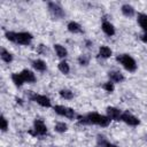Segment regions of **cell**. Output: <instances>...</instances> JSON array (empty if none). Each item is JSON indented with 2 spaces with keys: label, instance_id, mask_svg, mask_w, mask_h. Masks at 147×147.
Here are the masks:
<instances>
[{
  "label": "cell",
  "instance_id": "24",
  "mask_svg": "<svg viewBox=\"0 0 147 147\" xmlns=\"http://www.w3.org/2000/svg\"><path fill=\"white\" fill-rule=\"evenodd\" d=\"M77 61H78L79 65H82V67H87V65L90 64V56H88L87 54H82V55L78 56Z\"/></svg>",
  "mask_w": 147,
  "mask_h": 147
},
{
  "label": "cell",
  "instance_id": "8",
  "mask_svg": "<svg viewBox=\"0 0 147 147\" xmlns=\"http://www.w3.org/2000/svg\"><path fill=\"white\" fill-rule=\"evenodd\" d=\"M122 122H124L126 125L129 126H138L140 124V119L134 116L133 114L129 113V111H123L122 113V118H121Z\"/></svg>",
  "mask_w": 147,
  "mask_h": 147
},
{
  "label": "cell",
  "instance_id": "18",
  "mask_svg": "<svg viewBox=\"0 0 147 147\" xmlns=\"http://www.w3.org/2000/svg\"><path fill=\"white\" fill-rule=\"evenodd\" d=\"M137 21L140 28L144 30V32H147V14L138 13L137 14Z\"/></svg>",
  "mask_w": 147,
  "mask_h": 147
},
{
  "label": "cell",
  "instance_id": "14",
  "mask_svg": "<svg viewBox=\"0 0 147 147\" xmlns=\"http://www.w3.org/2000/svg\"><path fill=\"white\" fill-rule=\"evenodd\" d=\"M111 55H113V51L110 49V47H108V46H106V45H101V46L99 47V51H98V56H99V57L107 60V59H109Z\"/></svg>",
  "mask_w": 147,
  "mask_h": 147
},
{
  "label": "cell",
  "instance_id": "22",
  "mask_svg": "<svg viewBox=\"0 0 147 147\" xmlns=\"http://www.w3.org/2000/svg\"><path fill=\"white\" fill-rule=\"evenodd\" d=\"M59 94L64 100H71V99H74V92L71 90H69V88H61L59 91Z\"/></svg>",
  "mask_w": 147,
  "mask_h": 147
},
{
  "label": "cell",
  "instance_id": "11",
  "mask_svg": "<svg viewBox=\"0 0 147 147\" xmlns=\"http://www.w3.org/2000/svg\"><path fill=\"white\" fill-rule=\"evenodd\" d=\"M21 76L24 80V83H28V84H33L36 80H37V77L34 75V72L30 69H23L21 72Z\"/></svg>",
  "mask_w": 147,
  "mask_h": 147
},
{
  "label": "cell",
  "instance_id": "21",
  "mask_svg": "<svg viewBox=\"0 0 147 147\" xmlns=\"http://www.w3.org/2000/svg\"><path fill=\"white\" fill-rule=\"evenodd\" d=\"M57 69H59V71H60L61 74H63V75H68V74L70 72V65H69V63H68L65 60H62V61L59 62Z\"/></svg>",
  "mask_w": 147,
  "mask_h": 147
},
{
  "label": "cell",
  "instance_id": "6",
  "mask_svg": "<svg viewBox=\"0 0 147 147\" xmlns=\"http://www.w3.org/2000/svg\"><path fill=\"white\" fill-rule=\"evenodd\" d=\"M48 132V129L45 124V122L40 118H36L33 121V127H32V131H30V133L32 136H39V137H44L46 136Z\"/></svg>",
  "mask_w": 147,
  "mask_h": 147
},
{
  "label": "cell",
  "instance_id": "17",
  "mask_svg": "<svg viewBox=\"0 0 147 147\" xmlns=\"http://www.w3.org/2000/svg\"><path fill=\"white\" fill-rule=\"evenodd\" d=\"M31 64H32L33 69L37 70V71H39V72H44V71L47 70V64H46V62H45L44 60H41V59H36V60H33Z\"/></svg>",
  "mask_w": 147,
  "mask_h": 147
},
{
  "label": "cell",
  "instance_id": "4",
  "mask_svg": "<svg viewBox=\"0 0 147 147\" xmlns=\"http://www.w3.org/2000/svg\"><path fill=\"white\" fill-rule=\"evenodd\" d=\"M29 92V99L36 103H38L40 107H44V108H51L52 107V101L48 96L44 95V94H37V93H33L32 91H28Z\"/></svg>",
  "mask_w": 147,
  "mask_h": 147
},
{
  "label": "cell",
  "instance_id": "23",
  "mask_svg": "<svg viewBox=\"0 0 147 147\" xmlns=\"http://www.w3.org/2000/svg\"><path fill=\"white\" fill-rule=\"evenodd\" d=\"M54 131L57 133H64L68 131V124L64 122H57L54 125Z\"/></svg>",
  "mask_w": 147,
  "mask_h": 147
},
{
  "label": "cell",
  "instance_id": "27",
  "mask_svg": "<svg viewBox=\"0 0 147 147\" xmlns=\"http://www.w3.org/2000/svg\"><path fill=\"white\" fill-rule=\"evenodd\" d=\"M102 88H103L106 92H108V93H113V92L115 91V85H114L113 82L108 80V82H106V83L102 84Z\"/></svg>",
  "mask_w": 147,
  "mask_h": 147
},
{
  "label": "cell",
  "instance_id": "13",
  "mask_svg": "<svg viewBox=\"0 0 147 147\" xmlns=\"http://www.w3.org/2000/svg\"><path fill=\"white\" fill-rule=\"evenodd\" d=\"M121 11H122V14H123L125 17H127V18H131V17H133V16L136 15V9H134V7L131 6V5H129V3L122 5Z\"/></svg>",
  "mask_w": 147,
  "mask_h": 147
},
{
  "label": "cell",
  "instance_id": "32",
  "mask_svg": "<svg viewBox=\"0 0 147 147\" xmlns=\"http://www.w3.org/2000/svg\"><path fill=\"white\" fill-rule=\"evenodd\" d=\"M51 147H59V146H51Z\"/></svg>",
  "mask_w": 147,
  "mask_h": 147
},
{
  "label": "cell",
  "instance_id": "2",
  "mask_svg": "<svg viewBox=\"0 0 147 147\" xmlns=\"http://www.w3.org/2000/svg\"><path fill=\"white\" fill-rule=\"evenodd\" d=\"M116 61L129 72H134L138 68V64L136 62V60L130 55V54H118L116 56Z\"/></svg>",
  "mask_w": 147,
  "mask_h": 147
},
{
  "label": "cell",
  "instance_id": "20",
  "mask_svg": "<svg viewBox=\"0 0 147 147\" xmlns=\"http://www.w3.org/2000/svg\"><path fill=\"white\" fill-rule=\"evenodd\" d=\"M11 82L14 83V85H15L16 87H22V86L25 84L20 72H14V74H11Z\"/></svg>",
  "mask_w": 147,
  "mask_h": 147
},
{
  "label": "cell",
  "instance_id": "1",
  "mask_svg": "<svg viewBox=\"0 0 147 147\" xmlns=\"http://www.w3.org/2000/svg\"><path fill=\"white\" fill-rule=\"evenodd\" d=\"M76 119L80 125H98L100 127H107L111 122L107 115H101L95 111L87 113L86 115H77Z\"/></svg>",
  "mask_w": 147,
  "mask_h": 147
},
{
  "label": "cell",
  "instance_id": "25",
  "mask_svg": "<svg viewBox=\"0 0 147 147\" xmlns=\"http://www.w3.org/2000/svg\"><path fill=\"white\" fill-rule=\"evenodd\" d=\"M8 127H9V122H8V119H7L3 115H1V117H0V129H1V131H2V132H6V131L8 130Z\"/></svg>",
  "mask_w": 147,
  "mask_h": 147
},
{
  "label": "cell",
  "instance_id": "30",
  "mask_svg": "<svg viewBox=\"0 0 147 147\" xmlns=\"http://www.w3.org/2000/svg\"><path fill=\"white\" fill-rule=\"evenodd\" d=\"M92 46H93V42L90 41V40H86V47H87V48H91Z\"/></svg>",
  "mask_w": 147,
  "mask_h": 147
},
{
  "label": "cell",
  "instance_id": "10",
  "mask_svg": "<svg viewBox=\"0 0 147 147\" xmlns=\"http://www.w3.org/2000/svg\"><path fill=\"white\" fill-rule=\"evenodd\" d=\"M108 78H109V80L110 82H113L114 84L115 83H123L124 80H125V77H124V75L119 71V70H110V71H108Z\"/></svg>",
  "mask_w": 147,
  "mask_h": 147
},
{
  "label": "cell",
  "instance_id": "29",
  "mask_svg": "<svg viewBox=\"0 0 147 147\" xmlns=\"http://www.w3.org/2000/svg\"><path fill=\"white\" fill-rule=\"evenodd\" d=\"M140 40L144 42V44H147V32H142L140 34Z\"/></svg>",
  "mask_w": 147,
  "mask_h": 147
},
{
  "label": "cell",
  "instance_id": "12",
  "mask_svg": "<svg viewBox=\"0 0 147 147\" xmlns=\"http://www.w3.org/2000/svg\"><path fill=\"white\" fill-rule=\"evenodd\" d=\"M101 30L103 31L105 34L109 36V37H113L115 33H116V30H115V26L113 23H110L109 21H102L101 23Z\"/></svg>",
  "mask_w": 147,
  "mask_h": 147
},
{
  "label": "cell",
  "instance_id": "3",
  "mask_svg": "<svg viewBox=\"0 0 147 147\" xmlns=\"http://www.w3.org/2000/svg\"><path fill=\"white\" fill-rule=\"evenodd\" d=\"M53 110L59 116L65 117L68 119H76L77 118L76 111L70 107H67V106H63V105H55V106H53Z\"/></svg>",
  "mask_w": 147,
  "mask_h": 147
},
{
  "label": "cell",
  "instance_id": "16",
  "mask_svg": "<svg viewBox=\"0 0 147 147\" xmlns=\"http://www.w3.org/2000/svg\"><path fill=\"white\" fill-rule=\"evenodd\" d=\"M54 51H55L56 56L62 59V60L68 56V49L61 44H54Z\"/></svg>",
  "mask_w": 147,
  "mask_h": 147
},
{
  "label": "cell",
  "instance_id": "5",
  "mask_svg": "<svg viewBox=\"0 0 147 147\" xmlns=\"http://www.w3.org/2000/svg\"><path fill=\"white\" fill-rule=\"evenodd\" d=\"M47 8H48L49 14H51L54 18H56V20H61V18H63V17L65 16L64 9H63V8L61 7V5L57 3V2H54V1L47 2Z\"/></svg>",
  "mask_w": 147,
  "mask_h": 147
},
{
  "label": "cell",
  "instance_id": "7",
  "mask_svg": "<svg viewBox=\"0 0 147 147\" xmlns=\"http://www.w3.org/2000/svg\"><path fill=\"white\" fill-rule=\"evenodd\" d=\"M33 40V34L28 31H21L15 33V44L22 45V46H29Z\"/></svg>",
  "mask_w": 147,
  "mask_h": 147
},
{
  "label": "cell",
  "instance_id": "15",
  "mask_svg": "<svg viewBox=\"0 0 147 147\" xmlns=\"http://www.w3.org/2000/svg\"><path fill=\"white\" fill-rule=\"evenodd\" d=\"M67 29L69 32L74 33V34H77V33H82L83 32V28L79 23L75 22V21H70L68 24H67Z\"/></svg>",
  "mask_w": 147,
  "mask_h": 147
},
{
  "label": "cell",
  "instance_id": "19",
  "mask_svg": "<svg viewBox=\"0 0 147 147\" xmlns=\"http://www.w3.org/2000/svg\"><path fill=\"white\" fill-rule=\"evenodd\" d=\"M0 57H1V60H2L5 63H11L13 60H14V55H13L9 51H7L6 48H1Z\"/></svg>",
  "mask_w": 147,
  "mask_h": 147
},
{
  "label": "cell",
  "instance_id": "9",
  "mask_svg": "<svg viewBox=\"0 0 147 147\" xmlns=\"http://www.w3.org/2000/svg\"><path fill=\"white\" fill-rule=\"evenodd\" d=\"M106 115L109 117L110 121H115V122H119L122 118V111L113 106H108L106 108Z\"/></svg>",
  "mask_w": 147,
  "mask_h": 147
},
{
  "label": "cell",
  "instance_id": "31",
  "mask_svg": "<svg viewBox=\"0 0 147 147\" xmlns=\"http://www.w3.org/2000/svg\"><path fill=\"white\" fill-rule=\"evenodd\" d=\"M105 147H118V146H117V145H115V144H113V142H108Z\"/></svg>",
  "mask_w": 147,
  "mask_h": 147
},
{
  "label": "cell",
  "instance_id": "28",
  "mask_svg": "<svg viewBox=\"0 0 147 147\" xmlns=\"http://www.w3.org/2000/svg\"><path fill=\"white\" fill-rule=\"evenodd\" d=\"M38 52H39V53H42V54H46V52H47V47H46L45 45H39Z\"/></svg>",
  "mask_w": 147,
  "mask_h": 147
},
{
  "label": "cell",
  "instance_id": "26",
  "mask_svg": "<svg viewBox=\"0 0 147 147\" xmlns=\"http://www.w3.org/2000/svg\"><path fill=\"white\" fill-rule=\"evenodd\" d=\"M109 141L107 140V138L102 134H98L96 136V146L98 147H105Z\"/></svg>",
  "mask_w": 147,
  "mask_h": 147
}]
</instances>
